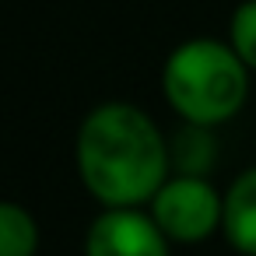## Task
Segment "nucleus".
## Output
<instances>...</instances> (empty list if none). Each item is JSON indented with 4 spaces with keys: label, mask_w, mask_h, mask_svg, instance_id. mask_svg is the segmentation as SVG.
<instances>
[{
    "label": "nucleus",
    "mask_w": 256,
    "mask_h": 256,
    "mask_svg": "<svg viewBox=\"0 0 256 256\" xmlns=\"http://www.w3.org/2000/svg\"><path fill=\"white\" fill-rule=\"evenodd\" d=\"M39 228L32 214L11 200H0V256H36Z\"/></svg>",
    "instance_id": "6"
},
{
    "label": "nucleus",
    "mask_w": 256,
    "mask_h": 256,
    "mask_svg": "<svg viewBox=\"0 0 256 256\" xmlns=\"http://www.w3.org/2000/svg\"><path fill=\"white\" fill-rule=\"evenodd\" d=\"M221 228L228 235V242L246 252V256H256V168L242 172L232 190L224 193V218H221Z\"/></svg>",
    "instance_id": "5"
},
{
    "label": "nucleus",
    "mask_w": 256,
    "mask_h": 256,
    "mask_svg": "<svg viewBox=\"0 0 256 256\" xmlns=\"http://www.w3.org/2000/svg\"><path fill=\"white\" fill-rule=\"evenodd\" d=\"M151 218L176 242H204L218 232L224 218V200L218 190L196 176H179L158 186L151 196Z\"/></svg>",
    "instance_id": "3"
},
{
    "label": "nucleus",
    "mask_w": 256,
    "mask_h": 256,
    "mask_svg": "<svg viewBox=\"0 0 256 256\" xmlns=\"http://www.w3.org/2000/svg\"><path fill=\"white\" fill-rule=\"evenodd\" d=\"M232 50L249 70H256V0H246L232 18Z\"/></svg>",
    "instance_id": "7"
},
{
    "label": "nucleus",
    "mask_w": 256,
    "mask_h": 256,
    "mask_svg": "<svg viewBox=\"0 0 256 256\" xmlns=\"http://www.w3.org/2000/svg\"><path fill=\"white\" fill-rule=\"evenodd\" d=\"M249 67L242 64V56L214 39H193L182 42L162 74L165 95L172 102V109L196 123V126H210V123H224L232 120L246 95H249Z\"/></svg>",
    "instance_id": "2"
},
{
    "label": "nucleus",
    "mask_w": 256,
    "mask_h": 256,
    "mask_svg": "<svg viewBox=\"0 0 256 256\" xmlns=\"http://www.w3.org/2000/svg\"><path fill=\"white\" fill-rule=\"evenodd\" d=\"M78 168L84 186L109 207H137L165 182L168 154L158 126L134 106L95 109L78 134Z\"/></svg>",
    "instance_id": "1"
},
{
    "label": "nucleus",
    "mask_w": 256,
    "mask_h": 256,
    "mask_svg": "<svg viewBox=\"0 0 256 256\" xmlns=\"http://www.w3.org/2000/svg\"><path fill=\"white\" fill-rule=\"evenodd\" d=\"M84 256H168V235L134 207H109L88 228Z\"/></svg>",
    "instance_id": "4"
}]
</instances>
